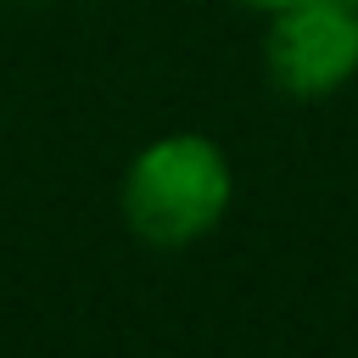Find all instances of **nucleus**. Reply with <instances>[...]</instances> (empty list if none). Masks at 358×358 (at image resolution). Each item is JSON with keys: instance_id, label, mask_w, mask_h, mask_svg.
<instances>
[{"instance_id": "1", "label": "nucleus", "mask_w": 358, "mask_h": 358, "mask_svg": "<svg viewBox=\"0 0 358 358\" xmlns=\"http://www.w3.org/2000/svg\"><path fill=\"white\" fill-rule=\"evenodd\" d=\"M229 196H235V173L224 145L179 129L134 151L117 185V213L134 241L157 252H179L224 224Z\"/></svg>"}, {"instance_id": "2", "label": "nucleus", "mask_w": 358, "mask_h": 358, "mask_svg": "<svg viewBox=\"0 0 358 358\" xmlns=\"http://www.w3.org/2000/svg\"><path fill=\"white\" fill-rule=\"evenodd\" d=\"M263 73L285 101H324L358 78V0H296L268 11Z\"/></svg>"}, {"instance_id": "3", "label": "nucleus", "mask_w": 358, "mask_h": 358, "mask_svg": "<svg viewBox=\"0 0 358 358\" xmlns=\"http://www.w3.org/2000/svg\"><path fill=\"white\" fill-rule=\"evenodd\" d=\"M241 6H252V11H263V17H268V11H280V6H296V0H241Z\"/></svg>"}]
</instances>
